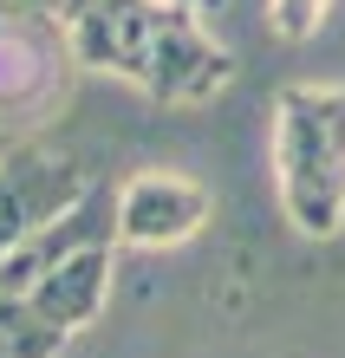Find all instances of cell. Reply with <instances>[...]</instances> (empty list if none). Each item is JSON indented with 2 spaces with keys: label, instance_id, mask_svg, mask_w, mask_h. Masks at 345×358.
<instances>
[{
  "label": "cell",
  "instance_id": "6da1fadb",
  "mask_svg": "<svg viewBox=\"0 0 345 358\" xmlns=\"http://www.w3.org/2000/svg\"><path fill=\"white\" fill-rule=\"evenodd\" d=\"M66 27L85 72L131 78L163 104H202L234 78V52L176 0H104Z\"/></svg>",
  "mask_w": 345,
  "mask_h": 358
},
{
  "label": "cell",
  "instance_id": "7a4b0ae2",
  "mask_svg": "<svg viewBox=\"0 0 345 358\" xmlns=\"http://www.w3.org/2000/svg\"><path fill=\"white\" fill-rule=\"evenodd\" d=\"M274 176L300 235L345 228V85H287L274 104Z\"/></svg>",
  "mask_w": 345,
  "mask_h": 358
},
{
  "label": "cell",
  "instance_id": "3957f363",
  "mask_svg": "<svg viewBox=\"0 0 345 358\" xmlns=\"http://www.w3.org/2000/svg\"><path fill=\"white\" fill-rule=\"evenodd\" d=\"M72 27L66 13H39L0 0V131L20 117H39L66 98L72 78Z\"/></svg>",
  "mask_w": 345,
  "mask_h": 358
},
{
  "label": "cell",
  "instance_id": "277c9868",
  "mask_svg": "<svg viewBox=\"0 0 345 358\" xmlns=\"http://www.w3.org/2000/svg\"><path fill=\"white\" fill-rule=\"evenodd\" d=\"M209 222V189L176 170H137L111 196V235L118 248H176Z\"/></svg>",
  "mask_w": 345,
  "mask_h": 358
},
{
  "label": "cell",
  "instance_id": "5b68a950",
  "mask_svg": "<svg viewBox=\"0 0 345 358\" xmlns=\"http://www.w3.org/2000/svg\"><path fill=\"white\" fill-rule=\"evenodd\" d=\"M78 202V170L72 163H52L46 150H27L13 143L0 157V261L20 255L33 235H46L52 222H66Z\"/></svg>",
  "mask_w": 345,
  "mask_h": 358
},
{
  "label": "cell",
  "instance_id": "8992f818",
  "mask_svg": "<svg viewBox=\"0 0 345 358\" xmlns=\"http://www.w3.org/2000/svg\"><path fill=\"white\" fill-rule=\"evenodd\" d=\"M111 241H118V235H98V241L72 248L66 261H52V267L27 287V306H33L46 326H59L66 339H72V332H85V326L104 313V293H111Z\"/></svg>",
  "mask_w": 345,
  "mask_h": 358
},
{
  "label": "cell",
  "instance_id": "52a82bcc",
  "mask_svg": "<svg viewBox=\"0 0 345 358\" xmlns=\"http://www.w3.org/2000/svg\"><path fill=\"white\" fill-rule=\"evenodd\" d=\"M332 0H267V27L280 39H313L319 33V20H326Z\"/></svg>",
  "mask_w": 345,
  "mask_h": 358
},
{
  "label": "cell",
  "instance_id": "ba28073f",
  "mask_svg": "<svg viewBox=\"0 0 345 358\" xmlns=\"http://www.w3.org/2000/svg\"><path fill=\"white\" fill-rule=\"evenodd\" d=\"M92 7H104V0H66V20H78V13H92Z\"/></svg>",
  "mask_w": 345,
  "mask_h": 358
},
{
  "label": "cell",
  "instance_id": "9c48e42d",
  "mask_svg": "<svg viewBox=\"0 0 345 358\" xmlns=\"http://www.w3.org/2000/svg\"><path fill=\"white\" fill-rule=\"evenodd\" d=\"M176 7H189V13H215L222 0H176Z\"/></svg>",
  "mask_w": 345,
  "mask_h": 358
},
{
  "label": "cell",
  "instance_id": "30bf717a",
  "mask_svg": "<svg viewBox=\"0 0 345 358\" xmlns=\"http://www.w3.org/2000/svg\"><path fill=\"white\" fill-rule=\"evenodd\" d=\"M7 150H13V137H7V131H0V157H7Z\"/></svg>",
  "mask_w": 345,
  "mask_h": 358
}]
</instances>
